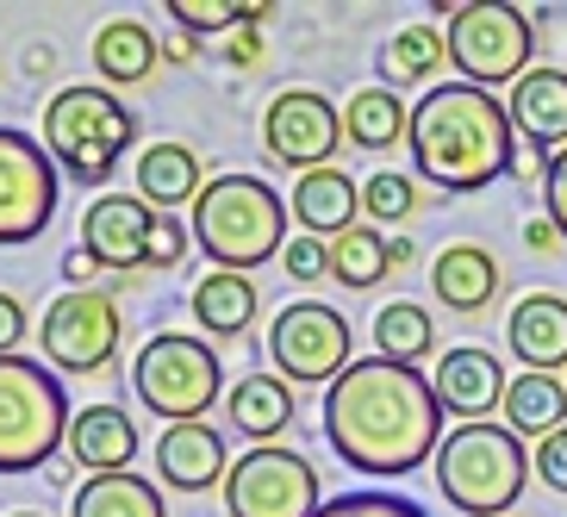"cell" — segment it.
Returning a JSON list of instances; mask_svg holds the SVG:
<instances>
[{
	"instance_id": "obj_1",
	"label": "cell",
	"mask_w": 567,
	"mask_h": 517,
	"mask_svg": "<svg viewBox=\"0 0 567 517\" xmlns=\"http://www.w3.org/2000/svg\"><path fill=\"white\" fill-rule=\"evenodd\" d=\"M324 436H331L337 462H350L355 474L400 480L431 462L450 431H443L436 386L417 368L368 355L324 386Z\"/></svg>"
},
{
	"instance_id": "obj_2",
	"label": "cell",
	"mask_w": 567,
	"mask_h": 517,
	"mask_svg": "<svg viewBox=\"0 0 567 517\" xmlns=\"http://www.w3.org/2000/svg\"><path fill=\"white\" fill-rule=\"evenodd\" d=\"M412 163L443 194H481L517 163V132L499 94L467 82H436L412 106Z\"/></svg>"
},
{
	"instance_id": "obj_3",
	"label": "cell",
	"mask_w": 567,
	"mask_h": 517,
	"mask_svg": "<svg viewBox=\"0 0 567 517\" xmlns=\"http://www.w3.org/2000/svg\"><path fill=\"white\" fill-rule=\"evenodd\" d=\"M194 244L213 256V268L250 275L287 250V200L262 175H218L194 200Z\"/></svg>"
},
{
	"instance_id": "obj_4",
	"label": "cell",
	"mask_w": 567,
	"mask_h": 517,
	"mask_svg": "<svg viewBox=\"0 0 567 517\" xmlns=\"http://www.w3.org/2000/svg\"><path fill=\"white\" fill-rule=\"evenodd\" d=\"M524 480H530V455H524V436H512L505 424L481 417V424H455L436 449V486L443 499L467 517H505L524 499Z\"/></svg>"
},
{
	"instance_id": "obj_5",
	"label": "cell",
	"mask_w": 567,
	"mask_h": 517,
	"mask_svg": "<svg viewBox=\"0 0 567 517\" xmlns=\"http://www.w3.org/2000/svg\"><path fill=\"white\" fill-rule=\"evenodd\" d=\"M137 118L113 87H63L44 106V151L75 187H106L118 156L132 151Z\"/></svg>"
},
{
	"instance_id": "obj_6",
	"label": "cell",
	"mask_w": 567,
	"mask_h": 517,
	"mask_svg": "<svg viewBox=\"0 0 567 517\" xmlns=\"http://www.w3.org/2000/svg\"><path fill=\"white\" fill-rule=\"evenodd\" d=\"M69 393L56 368L0 355V474H32L69 443Z\"/></svg>"
},
{
	"instance_id": "obj_7",
	"label": "cell",
	"mask_w": 567,
	"mask_h": 517,
	"mask_svg": "<svg viewBox=\"0 0 567 517\" xmlns=\"http://www.w3.org/2000/svg\"><path fill=\"white\" fill-rule=\"evenodd\" d=\"M132 386H137V400L151 405L156 417H168V424H206V412L225 393V374H218V355L206 337L163 331L137 350Z\"/></svg>"
},
{
	"instance_id": "obj_8",
	"label": "cell",
	"mask_w": 567,
	"mask_h": 517,
	"mask_svg": "<svg viewBox=\"0 0 567 517\" xmlns=\"http://www.w3.org/2000/svg\"><path fill=\"white\" fill-rule=\"evenodd\" d=\"M450 63L467 87H505V82H524L530 75V56H536V32L530 19L517 13L512 0H467L450 13Z\"/></svg>"
},
{
	"instance_id": "obj_9",
	"label": "cell",
	"mask_w": 567,
	"mask_h": 517,
	"mask_svg": "<svg viewBox=\"0 0 567 517\" xmlns=\"http://www.w3.org/2000/svg\"><path fill=\"white\" fill-rule=\"evenodd\" d=\"M225 511L231 517H318L324 493H318V467L300 449L262 443L244 449L225 474Z\"/></svg>"
},
{
	"instance_id": "obj_10",
	"label": "cell",
	"mask_w": 567,
	"mask_h": 517,
	"mask_svg": "<svg viewBox=\"0 0 567 517\" xmlns=\"http://www.w3.org/2000/svg\"><path fill=\"white\" fill-rule=\"evenodd\" d=\"M268 362L281 368L287 386L337 381L350 368V318L324 300H293L268 324Z\"/></svg>"
},
{
	"instance_id": "obj_11",
	"label": "cell",
	"mask_w": 567,
	"mask_h": 517,
	"mask_svg": "<svg viewBox=\"0 0 567 517\" xmlns=\"http://www.w3.org/2000/svg\"><path fill=\"white\" fill-rule=\"evenodd\" d=\"M118 337H125V324H118V306L106 287H69L38 318V343L63 374H101L113 362Z\"/></svg>"
},
{
	"instance_id": "obj_12",
	"label": "cell",
	"mask_w": 567,
	"mask_h": 517,
	"mask_svg": "<svg viewBox=\"0 0 567 517\" xmlns=\"http://www.w3.org/2000/svg\"><path fill=\"white\" fill-rule=\"evenodd\" d=\"M63 168L51 163L44 137H25L0 125V244H32L56 218Z\"/></svg>"
},
{
	"instance_id": "obj_13",
	"label": "cell",
	"mask_w": 567,
	"mask_h": 517,
	"mask_svg": "<svg viewBox=\"0 0 567 517\" xmlns=\"http://www.w3.org/2000/svg\"><path fill=\"white\" fill-rule=\"evenodd\" d=\"M337 144H343V113H337L331 94L318 87H281L262 113V151L275 156L281 168H331Z\"/></svg>"
},
{
	"instance_id": "obj_14",
	"label": "cell",
	"mask_w": 567,
	"mask_h": 517,
	"mask_svg": "<svg viewBox=\"0 0 567 517\" xmlns=\"http://www.w3.org/2000/svg\"><path fill=\"white\" fill-rule=\"evenodd\" d=\"M156 213L137 194H101V200L82 213V250L101 268L125 275V268H144V250H151Z\"/></svg>"
},
{
	"instance_id": "obj_15",
	"label": "cell",
	"mask_w": 567,
	"mask_h": 517,
	"mask_svg": "<svg viewBox=\"0 0 567 517\" xmlns=\"http://www.w3.org/2000/svg\"><path fill=\"white\" fill-rule=\"evenodd\" d=\"M436 405L443 412H462V424H481V417H493V405H505V368L493 350H474V343H462V350H450L443 362H436Z\"/></svg>"
},
{
	"instance_id": "obj_16",
	"label": "cell",
	"mask_w": 567,
	"mask_h": 517,
	"mask_svg": "<svg viewBox=\"0 0 567 517\" xmlns=\"http://www.w3.org/2000/svg\"><path fill=\"white\" fill-rule=\"evenodd\" d=\"M156 474L175 493H206V486H225L231 474V455H225V436L213 424H168L156 436Z\"/></svg>"
},
{
	"instance_id": "obj_17",
	"label": "cell",
	"mask_w": 567,
	"mask_h": 517,
	"mask_svg": "<svg viewBox=\"0 0 567 517\" xmlns=\"http://www.w3.org/2000/svg\"><path fill=\"white\" fill-rule=\"evenodd\" d=\"M287 213H293V225H300L306 237H318V244H337L343 231H355V213H362V187L343 175V168H312V175H300L293 182V194H287Z\"/></svg>"
},
{
	"instance_id": "obj_18",
	"label": "cell",
	"mask_w": 567,
	"mask_h": 517,
	"mask_svg": "<svg viewBox=\"0 0 567 517\" xmlns=\"http://www.w3.org/2000/svg\"><path fill=\"white\" fill-rule=\"evenodd\" d=\"M505 113H512L517 144H530L536 156L567 151V69H530V75L512 87Z\"/></svg>"
},
{
	"instance_id": "obj_19",
	"label": "cell",
	"mask_w": 567,
	"mask_h": 517,
	"mask_svg": "<svg viewBox=\"0 0 567 517\" xmlns=\"http://www.w3.org/2000/svg\"><path fill=\"white\" fill-rule=\"evenodd\" d=\"M505 343L524 362V374H555L567 368V300L561 293H530L505 318Z\"/></svg>"
},
{
	"instance_id": "obj_20",
	"label": "cell",
	"mask_w": 567,
	"mask_h": 517,
	"mask_svg": "<svg viewBox=\"0 0 567 517\" xmlns=\"http://www.w3.org/2000/svg\"><path fill=\"white\" fill-rule=\"evenodd\" d=\"M206 194L200 182V156L187 151V144H175V137H156L151 151L137 156V200L151 206V213L175 218L187 206L194 213V200Z\"/></svg>"
},
{
	"instance_id": "obj_21",
	"label": "cell",
	"mask_w": 567,
	"mask_h": 517,
	"mask_svg": "<svg viewBox=\"0 0 567 517\" xmlns=\"http://www.w3.org/2000/svg\"><path fill=\"white\" fill-rule=\"evenodd\" d=\"M69 455L87 467V480H94V474H132L137 424L125 417V405H87V412H75V424H69Z\"/></svg>"
},
{
	"instance_id": "obj_22",
	"label": "cell",
	"mask_w": 567,
	"mask_h": 517,
	"mask_svg": "<svg viewBox=\"0 0 567 517\" xmlns=\"http://www.w3.org/2000/svg\"><path fill=\"white\" fill-rule=\"evenodd\" d=\"M431 287L450 312H486V306L499 300V262L481 244H450L431 268Z\"/></svg>"
},
{
	"instance_id": "obj_23",
	"label": "cell",
	"mask_w": 567,
	"mask_h": 517,
	"mask_svg": "<svg viewBox=\"0 0 567 517\" xmlns=\"http://www.w3.org/2000/svg\"><path fill=\"white\" fill-rule=\"evenodd\" d=\"M225 412H231L237 436H256V449H262L268 436H281L293 424V386L281 374H244L225 393Z\"/></svg>"
},
{
	"instance_id": "obj_24",
	"label": "cell",
	"mask_w": 567,
	"mask_h": 517,
	"mask_svg": "<svg viewBox=\"0 0 567 517\" xmlns=\"http://www.w3.org/2000/svg\"><path fill=\"white\" fill-rule=\"evenodd\" d=\"M343 137L355 151H393L412 137V106L393 87H355L343 101Z\"/></svg>"
},
{
	"instance_id": "obj_25",
	"label": "cell",
	"mask_w": 567,
	"mask_h": 517,
	"mask_svg": "<svg viewBox=\"0 0 567 517\" xmlns=\"http://www.w3.org/2000/svg\"><path fill=\"white\" fill-rule=\"evenodd\" d=\"M156 69V38L144 19H106L94 32V75L106 87H137Z\"/></svg>"
},
{
	"instance_id": "obj_26",
	"label": "cell",
	"mask_w": 567,
	"mask_h": 517,
	"mask_svg": "<svg viewBox=\"0 0 567 517\" xmlns=\"http://www.w3.org/2000/svg\"><path fill=\"white\" fill-rule=\"evenodd\" d=\"M256 318V281L250 275H231V268H213L194 281V324L206 337H244Z\"/></svg>"
},
{
	"instance_id": "obj_27",
	"label": "cell",
	"mask_w": 567,
	"mask_h": 517,
	"mask_svg": "<svg viewBox=\"0 0 567 517\" xmlns=\"http://www.w3.org/2000/svg\"><path fill=\"white\" fill-rule=\"evenodd\" d=\"M505 431L512 436H543L567 431V381L555 374H517L505 386Z\"/></svg>"
},
{
	"instance_id": "obj_28",
	"label": "cell",
	"mask_w": 567,
	"mask_h": 517,
	"mask_svg": "<svg viewBox=\"0 0 567 517\" xmlns=\"http://www.w3.org/2000/svg\"><path fill=\"white\" fill-rule=\"evenodd\" d=\"M75 517H168L163 493L144 474H94L75 493Z\"/></svg>"
},
{
	"instance_id": "obj_29",
	"label": "cell",
	"mask_w": 567,
	"mask_h": 517,
	"mask_svg": "<svg viewBox=\"0 0 567 517\" xmlns=\"http://www.w3.org/2000/svg\"><path fill=\"white\" fill-rule=\"evenodd\" d=\"M374 343H381L386 362L417 368L424 355L436 350V324H431V312H424L417 300H393V306L374 312Z\"/></svg>"
},
{
	"instance_id": "obj_30",
	"label": "cell",
	"mask_w": 567,
	"mask_h": 517,
	"mask_svg": "<svg viewBox=\"0 0 567 517\" xmlns=\"http://www.w3.org/2000/svg\"><path fill=\"white\" fill-rule=\"evenodd\" d=\"M386 237L374 231V225H355V231H343L331 244V275L337 287H350V293H368V287L386 281Z\"/></svg>"
},
{
	"instance_id": "obj_31",
	"label": "cell",
	"mask_w": 567,
	"mask_h": 517,
	"mask_svg": "<svg viewBox=\"0 0 567 517\" xmlns=\"http://www.w3.org/2000/svg\"><path fill=\"white\" fill-rule=\"evenodd\" d=\"M443 56H450V38L436 25H405L400 38H386L381 69H386V82H431Z\"/></svg>"
},
{
	"instance_id": "obj_32",
	"label": "cell",
	"mask_w": 567,
	"mask_h": 517,
	"mask_svg": "<svg viewBox=\"0 0 567 517\" xmlns=\"http://www.w3.org/2000/svg\"><path fill=\"white\" fill-rule=\"evenodd\" d=\"M362 213L374 218V225H405V218L417 213L412 175H400V168H381V175H368V182H362Z\"/></svg>"
},
{
	"instance_id": "obj_33",
	"label": "cell",
	"mask_w": 567,
	"mask_h": 517,
	"mask_svg": "<svg viewBox=\"0 0 567 517\" xmlns=\"http://www.w3.org/2000/svg\"><path fill=\"white\" fill-rule=\"evenodd\" d=\"M318 517H431V511L400 499V493H343V499H324Z\"/></svg>"
},
{
	"instance_id": "obj_34",
	"label": "cell",
	"mask_w": 567,
	"mask_h": 517,
	"mask_svg": "<svg viewBox=\"0 0 567 517\" xmlns=\"http://www.w3.org/2000/svg\"><path fill=\"white\" fill-rule=\"evenodd\" d=\"M168 19L182 32H237L244 7H225V0H168Z\"/></svg>"
},
{
	"instance_id": "obj_35",
	"label": "cell",
	"mask_w": 567,
	"mask_h": 517,
	"mask_svg": "<svg viewBox=\"0 0 567 517\" xmlns=\"http://www.w3.org/2000/svg\"><path fill=\"white\" fill-rule=\"evenodd\" d=\"M287 275L293 281H324L331 275V244H318V237H287Z\"/></svg>"
},
{
	"instance_id": "obj_36",
	"label": "cell",
	"mask_w": 567,
	"mask_h": 517,
	"mask_svg": "<svg viewBox=\"0 0 567 517\" xmlns=\"http://www.w3.org/2000/svg\"><path fill=\"white\" fill-rule=\"evenodd\" d=\"M187 256V231L175 225V218L156 213V231H151V250H144V268H175Z\"/></svg>"
},
{
	"instance_id": "obj_37",
	"label": "cell",
	"mask_w": 567,
	"mask_h": 517,
	"mask_svg": "<svg viewBox=\"0 0 567 517\" xmlns=\"http://www.w3.org/2000/svg\"><path fill=\"white\" fill-rule=\"evenodd\" d=\"M536 474H543V486L567 493V431H555L549 443H536Z\"/></svg>"
},
{
	"instance_id": "obj_38",
	"label": "cell",
	"mask_w": 567,
	"mask_h": 517,
	"mask_svg": "<svg viewBox=\"0 0 567 517\" xmlns=\"http://www.w3.org/2000/svg\"><path fill=\"white\" fill-rule=\"evenodd\" d=\"M543 200H549V225L567 237V151L549 163V187H543Z\"/></svg>"
},
{
	"instance_id": "obj_39",
	"label": "cell",
	"mask_w": 567,
	"mask_h": 517,
	"mask_svg": "<svg viewBox=\"0 0 567 517\" xmlns=\"http://www.w3.org/2000/svg\"><path fill=\"white\" fill-rule=\"evenodd\" d=\"M19 337H25V306L13 293H0V355H13Z\"/></svg>"
},
{
	"instance_id": "obj_40",
	"label": "cell",
	"mask_w": 567,
	"mask_h": 517,
	"mask_svg": "<svg viewBox=\"0 0 567 517\" xmlns=\"http://www.w3.org/2000/svg\"><path fill=\"white\" fill-rule=\"evenodd\" d=\"M225 63H237V69H256V63H262V38H256L250 25H244V32H237L231 44H225Z\"/></svg>"
},
{
	"instance_id": "obj_41",
	"label": "cell",
	"mask_w": 567,
	"mask_h": 517,
	"mask_svg": "<svg viewBox=\"0 0 567 517\" xmlns=\"http://www.w3.org/2000/svg\"><path fill=\"white\" fill-rule=\"evenodd\" d=\"M94 275H101V262H94V256H87L82 244H75V250L63 256V281H69V287H87Z\"/></svg>"
},
{
	"instance_id": "obj_42",
	"label": "cell",
	"mask_w": 567,
	"mask_h": 517,
	"mask_svg": "<svg viewBox=\"0 0 567 517\" xmlns=\"http://www.w3.org/2000/svg\"><path fill=\"white\" fill-rule=\"evenodd\" d=\"M524 244L543 250V256H555V250H561V231H555L549 218H530V225H524Z\"/></svg>"
},
{
	"instance_id": "obj_43",
	"label": "cell",
	"mask_w": 567,
	"mask_h": 517,
	"mask_svg": "<svg viewBox=\"0 0 567 517\" xmlns=\"http://www.w3.org/2000/svg\"><path fill=\"white\" fill-rule=\"evenodd\" d=\"M512 175H517L524 187H549V163H543L536 151H524V156H517V163H512Z\"/></svg>"
},
{
	"instance_id": "obj_44",
	"label": "cell",
	"mask_w": 567,
	"mask_h": 517,
	"mask_svg": "<svg viewBox=\"0 0 567 517\" xmlns=\"http://www.w3.org/2000/svg\"><path fill=\"white\" fill-rule=\"evenodd\" d=\"M163 56H168V63H194V56H200V38H187V32H182V38H168V51H163Z\"/></svg>"
},
{
	"instance_id": "obj_45",
	"label": "cell",
	"mask_w": 567,
	"mask_h": 517,
	"mask_svg": "<svg viewBox=\"0 0 567 517\" xmlns=\"http://www.w3.org/2000/svg\"><path fill=\"white\" fill-rule=\"evenodd\" d=\"M386 262L405 268V262H412V244H405V237H386Z\"/></svg>"
},
{
	"instance_id": "obj_46",
	"label": "cell",
	"mask_w": 567,
	"mask_h": 517,
	"mask_svg": "<svg viewBox=\"0 0 567 517\" xmlns=\"http://www.w3.org/2000/svg\"><path fill=\"white\" fill-rule=\"evenodd\" d=\"M13 517H38V511H13Z\"/></svg>"
}]
</instances>
